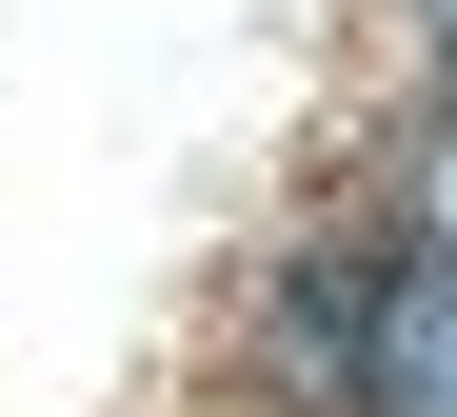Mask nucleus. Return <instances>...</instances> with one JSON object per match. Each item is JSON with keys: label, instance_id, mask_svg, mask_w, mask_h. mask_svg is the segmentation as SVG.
Segmentation results:
<instances>
[{"label": "nucleus", "instance_id": "nucleus-1", "mask_svg": "<svg viewBox=\"0 0 457 417\" xmlns=\"http://www.w3.org/2000/svg\"><path fill=\"white\" fill-rule=\"evenodd\" d=\"M298 358L358 417H457V259H298Z\"/></svg>", "mask_w": 457, "mask_h": 417}, {"label": "nucleus", "instance_id": "nucleus-2", "mask_svg": "<svg viewBox=\"0 0 457 417\" xmlns=\"http://www.w3.org/2000/svg\"><path fill=\"white\" fill-rule=\"evenodd\" d=\"M437 40H457V0H437Z\"/></svg>", "mask_w": 457, "mask_h": 417}]
</instances>
